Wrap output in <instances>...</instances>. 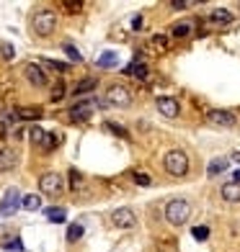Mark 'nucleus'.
Listing matches in <instances>:
<instances>
[{
	"instance_id": "obj_1",
	"label": "nucleus",
	"mask_w": 240,
	"mask_h": 252,
	"mask_svg": "<svg viewBox=\"0 0 240 252\" xmlns=\"http://www.w3.org/2000/svg\"><path fill=\"white\" fill-rule=\"evenodd\" d=\"M189 216H191V206H189V201H184V198H173V201H168V203H165V219H168V224L184 226V224L189 221Z\"/></svg>"
},
{
	"instance_id": "obj_2",
	"label": "nucleus",
	"mask_w": 240,
	"mask_h": 252,
	"mask_svg": "<svg viewBox=\"0 0 240 252\" xmlns=\"http://www.w3.org/2000/svg\"><path fill=\"white\" fill-rule=\"evenodd\" d=\"M165 165V173L173 175V178H184L189 173V155L184 150H170L163 159Z\"/></svg>"
},
{
	"instance_id": "obj_3",
	"label": "nucleus",
	"mask_w": 240,
	"mask_h": 252,
	"mask_svg": "<svg viewBox=\"0 0 240 252\" xmlns=\"http://www.w3.org/2000/svg\"><path fill=\"white\" fill-rule=\"evenodd\" d=\"M31 29L37 36H49V33H54L57 29V16L52 13V10H37L31 18Z\"/></svg>"
},
{
	"instance_id": "obj_4",
	"label": "nucleus",
	"mask_w": 240,
	"mask_h": 252,
	"mask_svg": "<svg viewBox=\"0 0 240 252\" xmlns=\"http://www.w3.org/2000/svg\"><path fill=\"white\" fill-rule=\"evenodd\" d=\"M39 190L44 193V196H60V193L65 190L62 175H57V173H44V175L39 178Z\"/></svg>"
},
{
	"instance_id": "obj_5",
	"label": "nucleus",
	"mask_w": 240,
	"mask_h": 252,
	"mask_svg": "<svg viewBox=\"0 0 240 252\" xmlns=\"http://www.w3.org/2000/svg\"><path fill=\"white\" fill-rule=\"evenodd\" d=\"M106 103H109V106H117V108L132 106V93H129V88H124V85H111L109 93H106Z\"/></svg>"
},
{
	"instance_id": "obj_6",
	"label": "nucleus",
	"mask_w": 240,
	"mask_h": 252,
	"mask_svg": "<svg viewBox=\"0 0 240 252\" xmlns=\"http://www.w3.org/2000/svg\"><path fill=\"white\" fill-rule=\"evenodd\" d=\"M98 106H104V103L96 100V98L80 100V103H75V106L70 108V116H73V121H85V119H90V113H93Z\"/></svg>"
},
{
	"instance_id": "obj_7",
	"label": "nucleus",
	"mask_w": 240,
	"mask_h": 252,
	"mask_svg": "<svg viewBox=\"0 0 240 252\" xmlns=\"http://www.w3.org/2000/svg\"><path fill=\"white\" fill-rule=\"evenodd\" d=\"M18 206H21V193L16 188H8L3 201H0V214H3V216H13L18 211Z\"/></svg>"
},
{
	"instance_id": "obj_8",
	"label": "nucleus",
	"mask_w": 240,
	"mask_h": 252,
	"mask_svg": "<svg viewBox=\"0 0 240 252\" xmlns=\"http://www.w3.org/2000/svg\"><path fill=\"white\" fill-rule=\"evenodd\" d=\"M207 121H209L212 126H222V129H230V126L238 124L235 113H230V111H220V108L209 111V113H207Z\"/></svg>"
},
{
	"instance_id": "obj_9",
	"label": "nucleus",
	"mask_w": 240,
	"mask_h": 252,
	"mask_svg": "<svg viewBox=\"0 0 240 252\" xmlns=\"http://www.w3.org/2000/svg\"><path fill=\"white\" fill-rule=\"evenodd\" d=\"M111 224L119 226V229H132L137 224V216H134L132 209H117L111 214Z\"/></svg>"
},
{
	"instance_id": "obj_10",
	"label": "nucleus",
	"mask_w": 240,
	"mask_h": 252,
	"mask_svg": "<svg viewBox=\"0 0 240 252\" xmlns=\"http://www.w3.org/2000/svg\"><path fill=\"white\" fill-rule=\"evenodd\" d=\"M155 103H158V111L163 113L165 119H176L178 113H181V106H178V100H176V98H170V95H160V98H158Z\"/></svg>"
},
{
	"instance_id": "obj_11",
	"label": "nucleus",
	"mask_w": 240,
	"mask_h": 252,
	"mask_svg": "<svg viewBox=\"0 0 240 252\" xmlns=\"http://www.w3.org/2000/svg\"><path fill=\"white\" fill-rule=\"evenodd\" d=\"M24 75H26V80H29L34 88H44V85H47V75H44V72H41V67H39V64H34V62L24 67Z\"/></svg>"
},
{
	"instance_id": "obj_12",
	"label": "nucleus",
	"mask_w": 240,
	"mask_h": 252,
	"mask_svg": "<svg viewBox=\"0 0 240 252\" xmlns=\"http://www.w3.org/2000/svg\"><path fill=\"white\" fill-rule=\"evenodd\" d=\"M220 196L225 203H240V186L238 183H225L220 188Z\"/></svg>"
},
{
	"instance_id": "obj_13",
	"label": "nucleus",
	"mask_w": 240,
	"mask_h": 252,
	"mask_svg": "<svg viewBox=\"0 0 240 252\" xmlns=\"http://www.w3.org/2000/svg\"><path fill=\"white\" fill-rule=\"evenodd\" d=\"M18 165V157L13 150H8V147H3L0 150V173H8V170H13Z\"/></svg>"
},
{
	"instance_id": "obj_14",
	"label": "nucleus",
	"mask_w": 240,
	"mask_h": 252,
	"mask_svg": "<svg viewBox=\"0 0 240 252\" xmlns=\"http://www.w3.org/2000/svg\"><path fill=\"white\" fill-rule=\"evenodd\" d=\"M227 162H230L227 157H217V159H212L209 167H207V175H209V178H214V175L225 173V170H227Z\"/></svg>"
},
{
	"instance_id": "obj_15",
	"label": "nucleus",
	"mask_w": 240,
	"mask_h": 252,
	"mask_svg": "<svg viewBox=\"0 0 240 252\" xmlns=\"http://www.w3.org/2000/svg\"><path fill=\"white\" fill-rule=\"evenodd\" d=\"M124 75H134V77H140V80H145L147 77V67L142 64V62H132V64H127L124 67Z\"/></svg>"
},
{
	"instance_id": "obj_16",
	"label": "nucleus",
	"mask_w": 240,
	"mask_h": 252,
	"mask_svg": "<svg viewBox=\"0 0 240 252\" xmlns=\"http://www.w3.org/2000/svg\"><path fill=\"white\" fill-rule=\"evenodd\" d=\"M96 83H98L96 77H85V80H80V83L75 85V95H85V93H90V90H96Z\"/></svg>"
},
{
	"instance_id": "obj_17",
	"label": "nucleus",
	"mask_w": 240,
	"mask_h": 252,
	"mask_svg": "<svg viewBox=\"0 0 240 252\" xmlns=\"http://www.w3.org/2000/svg\"><path fill=\"white\" fill-rule=\"evenodd\" d=\"M209 18L214 21V24H230V21H233V13H230V10H225V8H217V10H212V13H209Z\"/></svg>"
},
{
	"instance_id": "obj_18",
	"label": "nucleus",
	"mask_w": 240,
	"mask_h": 252,
	"mask_svg": "<svg viewBox=\"0 0 240 252\" xmlns=\"http://www.w3.org/2000/svg\"><path fill=\"white\" fill-rule=\"evenodd\" d=\"M21 206H24L26 211H37V209H41V196H24L21 198Z\"/></svg>"
},
{
	"instance_id": "obj_19",
	"label": "nucleus",
	"mask_w": 240,
	"mask_h": 252,
	"mask_svg": "<svg viewBox=\"0 0 240 252\" xmlns=\"http://www.w3.org/2000/svg\"><path fill=\"white\" fill-rule=\"evenodd\" d=\"M44 216H47V219H49L52 224H62V221L67 219L65 209H54V206H52V209H47V211H44Z\"/></svg>"
},
{
	"instance_id": "obj_20",
	"label": "nucleus",
	"mask_w": 240,
	"mask_h": 252,
	"mask_svg": "<svg viewBox=\"0 0 240 252\" xmlns=\"http://www.w3.org/2000/svg\"><path fill=\"white\" fill-rule=\"evenodd\" d=\"M117 62H119V54H117V52H104V54L98 57L96 64H98V67H114Z\"/></svg>"
},
{
	"instance_id": "obj_21",
	"label": "nucleus",
	"mask_w": 240,
	"mask_h": 252,
	"mask_svg": "<svg viewBox=\"0 0 240 252\" xmlns=\"http://www.w3.org/2000/svg\"><path fill=\"white\" fill-rule=\"evenodd\" d=\"M170 33H173L176 39H184V36L191 33V24H189V21H181V24H176L173 29H170Z\"/></svg>"
},
{
	"instance_id": "obj_22",
	"label": "nucleus",
	"mask_w": 240,
	"mask_h": 252,
	"mask_svg": "<svg viewBox=\"0 0 240 252\" xmlns=\"http://www.w3.org/2000/svg\"><path fill=\"white\" fill-rule=\"evenodd\" d=\"M13 113H0V136H8L10 134V124H13Z\"/></svg>"
},
{
	"instance_id": "obj_23",
	"label": "nucleus",
	"mask_w": 240,
	"mask_h": 252,
	"mask_svg": "<svg viewBox=\"0 0 240 252\" xmlns=\"http://www.w3.org/2000/svg\"><path fill=\"white\" fill-rule=\"evenodd\" d=\"M191 234H194V239H197V242H207V239H209V226H194L191 229Z\"/></svg>"
},
{
	"instance_id": "obj_24",
	"label": "nucleus",
	"mask_w": 240,
	"mask_h": 252,
	"mask_svg": "<svg viewBox=\"0 0 240 252\" xmlns=\"http://www.w3.org/2000/svg\"><path fill=\"white\" fill-rule=\"evenodd\" d=\"M80 237H83V224H70V229H67V242H78Z\"/></svg>"
},
{
	"instance_id": "obj_25",
	"label": "nucleus",
	"mask_w": 240,
	"mask_h": 252,
	"mask_svg": "<svg viewBox=\"0 0 240 252\" xmlns=\"http://www.w3.org/2000/svg\"><path fill=\"white\" fill-rule=\"evenodd\" d=\"M44 136H47V131H44V129H39V126H34V129L29 131V139H31L34 144H37V147H41Z\"/></svg>"
},
{
	"instance_id": "obj_26",
	"label": "nucleus",
	"mask_w": 240,
	"mask_h": 252,
	"mask_svg": "<svg viewBox=\"0 0 240 252\" xmlns=\"http://www.w3.org/2000/svg\"><path fill=\"white\" fill-rule=\"evenodd\" d=\"M57 144H60V136H57V134H47V136H44V142H41V150H54V147Z\"/></svg>"
},
{
	"instance_id": "obj_27",
	"label": "nucleus",
	"mask_w": 240,
	"mask_h": 252,
	"mask_svg": "<svg viewBox=\"0 0 240 252\" xmlns=\"http://www.w3.org/2000/svg\"><path fill=\"white\" fill-rule=\"evenodd\" d=\"M62 49H65V54H67V57H70V60H73V62H83V54H80V52H78V49L73 47V44H65V47H62Z\"/></svg>"
},
{
	"instance_id": "obj_28",
	"label": "nucleus",
	"mask_w": 240,
	"mask_h": 252,
	"mask_svg": "<svg viewBox=\"0 0 240 252\" xmlns=\"http://www.w3.org/2000/svg\"><path fill=\"white\" fill-rule=\"evenodd\" d=\"M70 180H73V190H80L83 188V175L78 170H70Z\"/></svg>"
},
{
	"instance_id": "obj_29",
	"label": "nucleus",
	"mask_w": 240,
	"mask_h": 252,
	"mask_svg": "<svg viewBox=\"0 0 240 252\" xmlns=\"http://www.w3.org/2000/svg\"><path fill=\"white\" fill-rule=\"evenodd\" d=\"M44 67H49V70H57V72H67V64L54 62V60H44Z\"/></svg>"
},
{
	"instance_id": "obj_30",
	"label": "nucleus",
	"mask_w": 240,
	"mask_h": 252,
	"mask_svg": "<svg viewBox=\"0 0 240 252\" xmlns=\"http://www.w3.org/2000/svg\"><path fill=\"white\" fill-rule=\"evenodd\" d=\"M153 47L160 52H168V39L165 36H153Z\"/></svg>"
},
{
	"instance_id": "obj_31",
	"label": "nucleus",
	"mask_w": 240,
	"mask_h": 252,
	"mask_svg": "<svg viewBox=\"0 0 240 252\" xmlns=\"http://www.w3.org/2000/svg\"><path fill=\"white\" fill-rule=\"evenodd\" d=\"M18 116H21V119H39L41 111H39V108H24V111L18 113Z\"/></svg>"
},
{
	"instance_id": "obj_32",
	"label": "nucleus",
	"mask_w": 240,
	"mask_h": 252,
	"mask_svg": "<svg viewBox=\"0 0 240 252\" xmlns=\"http://www.w3.org/2000/svg\"><path fill=\"white\" fill-rule=\"evenodd\" d=\"M134 183H137V186H142V188H147V186H150V175H145V173H134Z\"/></svg>"
},
{
	"instance_id": "obj_33",
	"label": "nucleus",
	"mask_w": 240,
	"mask_h": 252,
	"mask_svg": "<svg viewBox=\"0 0 240 252\" xmlns=\"http://www.w3.org/2000/svg\"><path fill=\"white\" fill-rule=\"evenodd\" d=\"M62 98H65V85L57 83V85L52 88V100H62Z\"/></svg>"
},
{
	"instance_id": "obj_34",
	"label": "nucleus",
	"mask_w": 240,
	"mask_h": 252,
	"mask_svg": "<svg viewBox=\"0 0 240 252\" xmlns=\"http://www.w3.org/2000/svg\"><path fill=\"white\" fill-rule=\"evenodd\" d=\"M13 54H16V49L10 47V44H3V47H0V57H3V60H13Z\"/></svg>"
},
{
	"instance_id": "obj_35",
	"label": "nucleus",
	"mask_w": 240,
	"mask_h": 252,
	"mask_svg": "<svg viewBox=\"0 0 240 252\" xmlns=\"http://www.w3.org/2000/svg\"><path fill=\"white\" fill-rule=\"evenodd\" d=\"M106 129H109V131H117L119 136H124V139H127V136H129V134H127V129H121V126L111 124V121H106Z\"/></svg>"
},
{
	"instance_id": "obj_36",
	"label": "nucleus",
	"mask_w": 240,
	"mask_h": 252,
	"mask_svg": "<svg viewBox=\"0 0 240 252\" xmlns=\"http://www.w3.org/2000/svg\"><path fill=\"white\" fill-rule=\"evenodd\" d=\"M3 247H5V250H24V245H21V239H13V242H5Z\"/></svg>"
},
{
	"instance_id": "obj_37",
	"label": "nucleus",
	"mask_w": 240,
	"mask_h": 252,
	"mask_svg": "<svg viewBox=\"0 0 240 252\" xmlns=\"http://www.w3.org/2000/svg\"><path fill=\"white\" fill-rule=\"evenodd\" d=\"M173 8H189V5H194L191 0H173V3H170Z\"/></svg>"
},
{
	"instance_id": "obj_38",
	"label": "nucleus",
	"mask_w": 240,
	"mask_h": 252,
	"mask_svg": "<svg viewBox=\"0 0 240 252\" xmlns=\"http://www.w3.org/2000/svg\"><path fill=\"white\" fill-rule=\"evenodd\" d=\"M65 8L70 10V13H78V10L83 8V3H65Z\"/></svg>"
},
{
	"instance_id": "obj_39",
	"label": "nucleus",
	"mask_w": 240,
	"mask_h": 252,
	"mask_svg": "<svg viewBox=\"0 0 240 252\" xmlns=\"http://www.w3.org/2000/svg\"><path fill=\"white\" fill-rule=\"evenodd\" d=\"M233 183H238V186H240V167H238L235 173H233Z\"/></svg>"
},
{
	"instance_id": "obj_40",
	"label": "nucleus",
	"mask_w": 240,
	"mask_h": 252,
	"mask_svg": "<svg viewBox=\"0 0 240 252\" xmlns=\"http://www.w3.org/2000/svg\"><path fill=\"white\" fill-rule=\"evenodd\" d=\"M235 159H238V162H240V155H235Z\"/></svg>"
}]
</instances>
